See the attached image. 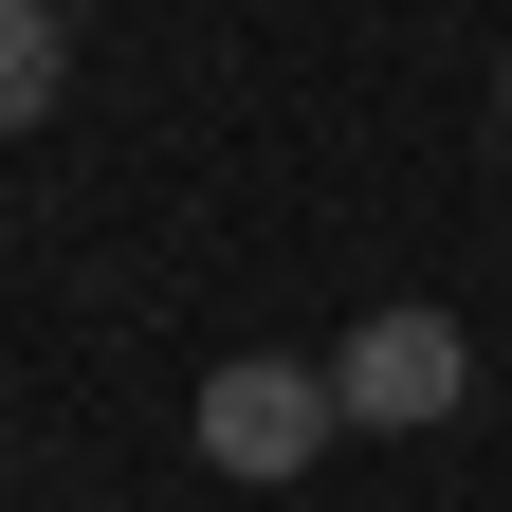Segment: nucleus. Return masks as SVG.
<instances>
[{"instance_id":"obj_5","label":"nucleus","mask_w":512,"mask_h":512,"mask_svg":"<svg viewBox=\"0 0 512 512\" xmlns=\"http://www.w3.org/2000/svg\"><path fill=\"white\" fill-rule=\"evenodd\" d=\"M55 19H74V0H55Z\"/></svg>"},{"instance_id":"obj_4","label":"nucleus","mask_w":512,"mask_h":512,"mask_svg":"<svg viewBox=\"0 0 512 512\" xmlns=\"http://www.w3.org/2000/svg\"><path fill=\"white\" fill-rule=\"evenodd\" d=\"M494 147H512V74H494Z\"/></svg>"},{"instance_id":"obj_2","label":"nucleus","mask_w":512,"mask_h":512,"mask_svg":"<svg viewBox=\"0 0 512 512\" xmlns=\"http://www.w3.org/2000/svg\"><path fill=\"white\" fill-rule=\"evenodd\" d=\"M458 384H476V348H458V311H366V330L330 348V403H348V439H421V421H458Z\"/></svg>"},{"instance_id":"obj_1","label":"nucleus","mask_w":512,"mask_h":512,"mask_svg":"<svg viewBox=\"0 0 512 512\" xmlns=\"http://www.w3.org/2000/svg\"><path fill=\"white\" fill-rule=\"evenodd\" d=\"M348 439V403H330V366H293V348H238V366H202V458L238 476V494H275V476H311Z\"/></svg>"},{"instance_id":"obj_3","label":"nucleus","mask_w":512,"mask_h":512,"mask_svg":"<svg viewBox=\"0 0 512 512\" xmlns=\"http://www.w3.org/2000/svg\"><path fill=\"white\" fill-rule=\"evenodd\" d=\"M55 74H74V19H55V0H0V128H37Z\"/></svg>"}]
</instances>
